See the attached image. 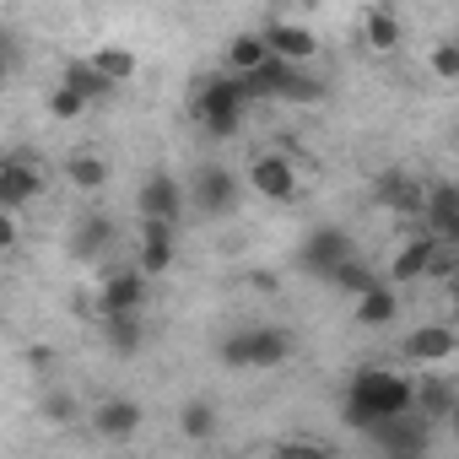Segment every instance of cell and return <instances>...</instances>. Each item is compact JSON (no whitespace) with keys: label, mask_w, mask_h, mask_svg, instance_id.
<instances>
[{"label":"cell","mask_w":459,"mask_h":459,"mask_svg":"<svg viewBox=\"0 0 459 459\" xmlns=\"http://www.w3.org/2000/svg\"><path fill=\"white\" fill-rule=\"evenodd\" d=\"M400 351L411 357V362H421V368H432V362H448L454 351H459V335L448 330V325H416L405 341H400Z\"/></svg>","instance_id":"16"},{"label":"cell","mask_w":459,"mask_h":459,"mask_svg":"<svg viewBox=\"0 0 459 459\" xmlns=\"http://www.w3.org/2000/svg\"><path fill=\"white\" fill-rule=\"evenodd\" d=\"M394 314H400V303H394V287H389V281L373 287L368 298H357V325H368V330H384Z\"/></svg>","instance_id":"26"},{"label":"cell","mask_w":459,"mask_h":459,"mask_svg":"<svg viewBox=\"0 0 459 459\" xmlns=\"http://www.w3.org/2000/svg\"><path fill=\"white\" fill-rule=\"evenodd\" d=\"M178 260V227L173 221H141V249H135V271L146 281L168 276Z\"/></svg>","instance_id":"9"},{"label":"cell","mask_w":459,"mask_h":459,"mask_svg":"<svg viewBox=\"0 0 459 459\" xmlns=\"http://www.w3.org/2000/svg\"><path fill=\"white\" fill-rule=\"evenodd\" d=\"M60 87L82 92L87 103H98V98H108V92H114V82H108L92 60H71V65H65V76H60Z\"/></svg>","instance_id":"24"},{"label":"cell","mask_w":459,"mask_h":459,"mask_svg":"<svg viewBox=\"0 0 459 459\" xmlns=\"http://www.w3.org/2000/svg\"><path fill=\"white\" fill-rule=\"evenodd\" d=\"M146 303V276L141 271H114L98 292V314L103 319H119V314H141Z\"/></svg>","instance_id":"14"},{"label":"cell","mask_w":459,"mask_h":459,"mask_svg":"<svg viewBox=\"0 0 459 459\" xmlns=\"http://www.w3.org/2000/svg\"><path fill=\"white\" fill-rule=\"evenodd\" d=\"M427 227H432V238L459 249V184H427Z\"/></svg>","instance_id":"13"},{"label":"cell","mask_w":459,"mask_h":459,"mask_svg":"<svg viewBox=\"0 0 459 459\" xmlns=\"http://www.w3.org/2000/svg\"><path fill=\"white\" fill-rule=\"evenodd\" d=\"M216 427H221V411H216L211 400H189V405L178 411V432H184V443H211Z\"/></svg>","instance_id":"23"},{"label":"cell","mask_w":459,"mask_h":459,"mask_svg":"<svg viewBox=\"0 0 459 459\" xmlns=\"http://www.w3.org/2000/svg\"><path fill=\"white\" fill-rule=\"evenodd\" d=\"M189 200H195L200 216H227V211L238 205V178L227 173V168H200L195 184H189Z\"/></svg>","instance_id":"12"},{"label":"cell","mask_w":459,"mask_h":459,"mask_svg":"<svg viewBox=\"0 0 459 459\" xmlns=\"http://www.w3.org/2000/svg\"><path fill=\"white\" fill-rule=\"evenodd\" d=\"M459 405V394H454V384L448 378H416V416L421 421H448V411Z\"/></svg>","instance_id":"21"},{"label":"cell","mask_w":459,"mask_h":459,"mask_svg":"<svg viewBox=\"0 0 459 459\" xmlns=\"http://www.w3.org/2000/svg\"><path fill=\"white\" fill-rule=\"evenodd\" d=\"M271 65V44L265 33H238L233 44H227V76H255Z\"/></svg>","instance_id":"19"},{"label":"cell","mask_w":459,"mask_h":459,"mask_svg":"<svg viewBox=\"0 0 459 459\" xmlns=\"http://www.w3.org/2000/svg\"><path fill=\"white\" fill-rule=\"evenodd\" d=\"M184 184L173 178V173H152L146 184H141V195H135V211H141V221H173L178 227V211H184Z\"/></svg>","instance_id":"11"},{"label":"cell","mask_w":459,"mask_h":459,"mask_svg":"<svg viewBox=\"0 0 459 459\" xmlns=\"http://www.w3.org/2000/svg\"><path fill=\"white\" fill-rule=\"evenodd\" d=\"M141 427H146V411H141L135 400H125V394H108V400L92 405V432H98L103 443H130Z\"/></svg>","instance_id":"10"},{"label":"cell","mask_w":459,"mask_h":459,"mask_svg":"<svg viewBox=\"0 0 459 459\" xmlns=\"http://www.w3.org/2000/svg\"><path fill=\"white\" fill-rule=\"evenodd\" d=\"M362 44H368L373 55H394V49H400V17H394L389 6L362 12Z\"/></svg>","instance_id":"22"},{"label":"cell","mask_w":459,"mask_h":459,"mask_svg":"<svg viewBox=\"0 0 459 459\" xmlns=\"http://www.w3.org/2000/svg\"><path fill=\"white\" fill-rule=\"evenodd\" d=\"M44 184H49V173L28 152H12L6 162H0V205H6V211H22L28 200H39Z\"/></svg>","instance_id":"8"},{"label":"cell","mask_w":459,"mask_h":459,"mask_svg":"<svg viewBox=\"0 0 459 459\" xmlns=\"http://www.w3.org/2000/svg\"><path fill=\"white\" fill-rule=\"evenodd\" d=\"M330 281H335V287H341L346 298H368L373 287H384V281H378V276H373V271H368L362 260H346V265H341V271H335Z\"/></svg>","instance_id":"29"},{"label":"cell","mask_w":459,"mask_h":459,"mask_svg":"<svg viewBox=\"0 0 459 459\" xmlns=\"http://www.w3.org/2000/svg\"><path fill=\"white\" fill-rule=\"evenodd\" d=\"M276 459H330V448H319V443H308V437H287V443L276 448Z\"/></svg>","instance_id":"33"},{"label":"cell","mask_w":459,"mask_h":459,"mask_svg":"<svg viewBox=\"0 0 459 459\" xmlns=\"http://www.w3.org/2000/svg\"><path fill=\"white\" fill-rule=\"evenodd\" d=\"M260 33H265L271 55L287 60V65H308V60L319 55V39H314V28H303V22H271V28H260Z\"/></svg>","instance_id":"15"},{"label":"cell","mask_w":459,"mask_h":459,"mask_svg":"<svg viewBox=\"0 0 459 459\" xmlns=\"http://www.w3.org/2000/svg\"><path fill=\"white\" fill-rule=\"evenodd\" d=\"M432 260H437V238L421 233V238H411V244L389 260V281H400V287H405V281H421V276L432 271Z\"/></svg>","instance_id":"18"},{"label":"cell","mask_w":459,"mask_h":459,"mask_svg":"<svg viewBox=\"0 0 459 459\" xmlns=\"http://www.w3.org/2000/svg\"><path fill=\"white\" fill-rule=\"evenodd\" d=\"M432 281H454L459 276V249H448V244H437V260H432V271H427Z\"/></svg>","instance_id":"34"},{"label":"cell","mask_w":459,"mask_h":459,"mask_svg":"<svg viewBox=\"0 0 459 459\" xmlns=\"http://www.w3.org/2000/svg\"><path fill=\"white\" fill-rule=\"evenodd\" d=\"M238 82H244L249 103H255V98H281V103H319V98H325V82H319L308 65H287V60H276V55H271V65H265V71H255V76H238Z\"/></svg>","instance_id":"4"},{"label":"cell","mask_w":459,"mask_h":459,"mask_svg":"<svg viewBox=\"0 0 459 459\" xmlns=\"http://www.w3.org/2000/svg\"><path fill=\"white\" fill-rule=\"evenodd\" d=\"M0 249H17V211L0 216Z\"/></svg>","instance_id":"35"},{"label":"cell","mask_w":459,"mask_h":459,"mask_svg":"<svg viewBox=\"0 0 459 459\" xmlns=\"http://www.w3.org/2000/svg\"><path fill=\"white\" fill-rule=\"evenodd\" d=\"M411 411H416V378H405L394 368L351 373V384H346V421L351 427L373 432V427H384L394 416H411Z\"/></svg>","instance_id":"1"},{"label":"cell","mask_w":459,"mask_h":459,"mask_svg":"<svg viewBox=\"0 0 459 459\" xmlns=\"http://www.w3.org/2000/svg\"><path fill=\"white\" fill-rule=\"evenodd\" d=\"M249 189L265 195V200H276V205H287V200H298L303 173H298V162H292L287 152H260V157L249 162Z\"/></svg>","instance_id":"5"},{"label":"cell","mask_w":459,"mask_h":459,"mask_svg":"<svg viewBox=\"0 0 459 459\" xmlns=\"http://www.w3.org/2000/svg\"><path fill=\"white\" fill-rule=\"evenodd\" d=\"M443 427H448V432H454V443H459V405L448 411V421H443Z\"/></svg>","instance_id":"36"},{"label":"cell","mask_w":459,"mask_h":459,"mask_svg":"<svg viewBox=\"0 0 459 459\" xmlns=\"http://www.w3.org/2000/svg\"><path fill=\"white\" fill-rule=\"evenodd\" d=\"M378 200L400 216H421L427 211V184H416L405 168H389V173H378Z\"/></svg>","instance_id":"17"},{"label":"cell","mask_w":459,"mask_h":459,"mask_svg":"<svg viewBox=\"0 0 459 459\" xmlns=\"http://www.w3.org/2000/svg\"><path fill=\"white\" fill-rule=\"evenodd\" d=\"M65 178H71L82 195H92V189L108 184V162H103L98 152H71V157H65Z\"/></svg>","instance_id":"25"},{"label":"cell","mask_w":459,"mask_h":459,"mask_svg":"<svg viewBox=\"0 0 459 459\" xmlns=\"http://www.w3.org/2000/svg\"><path fill=\"white\" fill-rule=\"evenodd\" d=\"M114 244V221L108 216H82L76 221V233H71V255L76 260H103Z\"/></svg>","instance_id":"20"},{"label":"cell","mask_w":459,"mask_h":459,"mask_svg":"<svg viewBox=\"0 0 459 459\" xmlns=\"http://www.w3.org/2000/svg\"><path fill=\"white\" fill-rule=\"evenodd\" d=\"M427 432H432V421H421L411 411V416H394V421L373 427V448H378V459H427V448H432Z\"/></svg>","instance_id":"6"},{"label":"cell","mask_w":459,"mask_h":459,"mask_svg":"<svg viewBox=\"0 0 459 459\" xmlns=\"http://www.w3.org/2000/svg\"><path fill=\"white\" fill-rule=\"evenodd\" d=\"M216 357L227 362V368H281L287 357H292V335L281 330V325H249V330H233L221 346H216Z\"/></svg>","instance_id":"3"},{"label":"cell","mask_w":459,"mask_h":459,"mask_svg":"<svg viewBox=\"0 0 459 459\" xmlns=\"http://www.w3.org/2000/svg\"><path fill=\"white\" fill-rule=\"evenodd\" d=\"M454 44H459V39H454Z\"/></svg>","instance_id":"39"},{"label":"cell","mask_w":459,"mask_h":459,"mask_svg":"<svg viewBox=\"0 0 459 459\" xmlns=\"http://www.w3.org/2000/svg\"><path fill=\"white\" fill-rule=\"evenodd\" d=\"M454 146H459V125H454Z\"/></svg>","instance_id":"38"},{"label":"cell","mask_w":459,"mask_h":459,"mask_svg":"<svg viewBox=\"0 0 459 459\" xmlns=\"http://www.w3.org/2000/svg\"><path fill=\"white\" fill-rule=\"evenodd\" d=\"M432 76L459 82V44H454V39H448V44H432Z\"/></svg>","instance_id":"31"},{"label":"cell","mask_w":459,"mask_h":459,"mask_svg":"<svg viewBox=\"0 0 459 459\" xmlns=\"http://www.w3.org/2000/svg\"><path fill=\"white\" fill-rule=\"evenodd\" d=\"M448 298H454V308H459V276H454V281H448Z\"/></svg>","instance_id":"37"},{"label":"cell","mask_w":459,"mask_h":459,"mask_svg":"<svg viewBox=\"0 0 459 459\" xmlns=\"http://www.w3.org/2000/svg\"><path fill=\"white\" fill-rule=\"evenodd\" d=\"M49 114H55V119H82V114H87V98L71 92V87H55V92H49Z\"/></svg>","instance_id":"30"},{"label":"cell","mask_w":459,"mask_h":459,"mask_svg":"<svg viewBox=\"0 0 459 459\" xmlns=\"http://www.w3.org/2000/svg\"><path fill=\"white\" fill-rule=\"evenodd\" d=\"M244 114H249V92H244L238 76H211V82H200V92H195V119H200L205 135H216V141L238 135V130H244Z\"/></svg>","instance_id":"2"},{"label":"cell","mask_w":459,"mask_h":459,"mask_svg":"<svg viewBox=\"0 0 459 459\" xmlns=\"http://www.w3.org/2000/svg\"><path fill=\"white\" fill-rule=\"evenodd\" d=\"M346 260H357V249H351V238L341 233V227H314V233L303 238V249H298V265L308 271V276H335Z\"/></svg>","instance_id":"7"},{"label":"cell","mask_w":459,"mask_h":459,"mask_svg":"<svg viewBox=\"0 0 459 459\" xmlns=\"http://www.w3.org/2000/svg\"><path fill=\"white\" fill-rule=\"evenodd\" d=\"M103 335H108V351L114 357H135L146 330H141V314H119V319H103Z\"/></svg>","instance_id":"27"},{"label":"cell","mask_w":459,"mask_h":459,"mask_svg":"<svg viewBox=\"0 0 459 459\" xmlns=\"http://www.w3.org/2000/svg\"><path fill=\"white\" fill-rule=\"evenodd\" d=\"M87 60H92V65H98V71H103V76H108L114 87L135 76V55H130V49H119V44H103V49H92Z\"/></svg>","instance_id":"28"},{"label":"cell","mask_w":459,"mask_h":459,"mask_svg":"<svg viewBox=\"0 0 459 459\" xmlns=\"http://www.w3.org/2000/svg\"><path fill=\"white\" fill-rule=\"evenodd\" d=\"M44 416H49V421H76V400H71L65 389H49V394H44Z\"/></svg>","instance_id":"32"}]
</instances>
